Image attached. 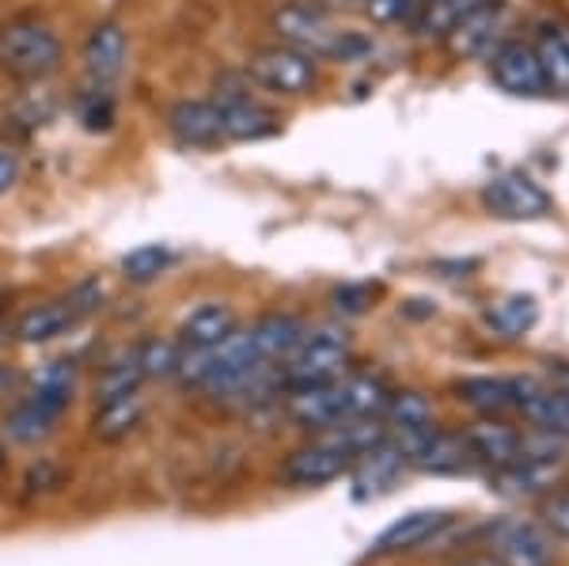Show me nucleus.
I'll use <instances>...</instances> for the list:
<instances>
[{"instance_id":"26","label":"nucleus","mask_w":569,"mask_h":566,"mask_svg":"<svg viewBox=\"0 0 569 566\" xmlns=\"http://www.w3.org/2000/svg\"><path fill=\"white\" fill-rule=\"evenodd\" d=\"M342 385V404H346V418H372L388 407L391 391L380 377L372 373H353V377H338Z\"/></svg>"},{"instance_id":"13","label":"nucleus","mask_w":569,"mask_h":566,"mask_svg":"<svg viewBox=\"0 0 569 566\" xmlns=\"http://www.w3.org/2000/svg\"><path fill=\"white\" fill-rule=\"evenodd\" d=\"M517 410L536 430L569 437V388H547L531 377H517Z\"/></svg>"},{"instance_id":"5","label":"nucleus","mask_w":569,"mask_h":566,"mask_svg":"<svg viewBox=\"0 0 569 566\" xmlns=\"http://www.w3.org/2000/svg\"><path fill=\"white\" fill-rule=\"evenodd\" d=\"M247 77L259 88L273 91V96H305V91L316 85L319 66L316 58L297 46H266V50H254L247 58Z\"/></svg>"},{"instance_id":"9","label":"nucleus","mask_w":569,"mask_h":566,"mask_svg":"<svg viewBox=\"0 0 569 566\" xmlns=\"http://www.w3.org/2000/svg\"><path fill=\"white\" fill-rule=\"evenodd\" d=\"M486 61H490L493 85L501 91H509V96H539V91L547 88L543 69H539V58H536V46L505 39Z\"/></svg>"},{"instance_id":"11","label":"nucleus","mask_w":569,"mask_h":566,"mask_svg":"<svg viewBox=\"0 0 569 566\" xmlns=\"http://www.w3.org/2000/svg\"><path fill=\"white\" fill-rule=\"evenodd\" d=\"M509 20H512L509 8H505L501 0H493V4L479 8L475 16H467V20L448 34V46H452V53H460V58H490L505 42Z\"/></svg>"},{"instance_id":"27","label":"nucleus","mask_w":569,"mask_h":566,"mask_svg":"<svg viewBox=\"0 0 569 566\" xmlns=\"http://www.w3.org/2000/svg\"><path fill=\"white\" fill-rule=\"evenodd\" d=\"M536 319H539L536 297H525V294H512L486 308V324H490L501 339H520V335H528L531 327H536Z\"/></svg>"},{"instance_id":"8","label":"nucleus","mask_w":569,"mask_h":566,"mask_svg":"<svg viewBox=\"0 0 569 566\" xmlns=\"http://www.w3.org/2000/svg\"><path fill=\"white\" fill-rule=\"evenodd\" d=\"M126 53H130V39H126L122 23L103 20L88 31L80 61H84V77L91 88H110L126 69Z\"/></svg>"},{"instance_id":"21","label":"nucleus","mask_w":569,"mask_h":566,"mask_svg":"<svg viewBox=\"0 0 569 566\" xmlns=\"http://www.w3.org/2000/svg\"><path fill=\"white\" fill-rule=\"evenodd\" d=\"M467 449H471L475 460H486L493 468H505L520 456V434L505 423H479L463 434Z\"/></svg>"},{"instance_id":"12","label":"nucleus","mask_w":569,"mask_h":566,"mask_svg":"<svg viewBox=\"0 0 569 566\" xmlns=\"http://www.w3.org/2000/svg\"><path fill=\"white\" fill-rule=\"evenodd\" d=\"M168 130L182 149H213L224 141L217 99H182L168 111Z\"/></svg>"},{"instance_id":"16","label":"nucleus","mask_w":569,"mask_h":566,"mask_svg":"<svg viewBox=\"0 0 569 566\" xmlns=\"http://www.w3.org/2000/svg\"><path fill=\"white\" fill-rule=\"evenodd\" d=\"M289 415L297 418L308 430H327L346 418L342 404V385L330 380V385H311V388H292L289 391Z\"/></svg>"},{"instance_id":"41","label":"nucleus","mask_w":569,"mask_h":566,"mask_svg":"<svg viewBox=\"0 0 569 566\" xmlns=\"http://www.w3.org/2000/svg\"><path fill=\"white\" fill-rule=\"evenodd\" d=\"M467 566H490V563H467Z\"/></svg>"},{"instance_id":"22","label":"nucleus","mask_w":569,"mask_h":566,"mask_svg":"<svg viewBox=\"0 0 569 566\" xmlns=\"http://www.w3.org/2000/svg\"><path fill=\"white\" fill-rule=\"evenodd\" d=\"M493 479H498L501 490L509 495H539V490H550L558 479V460H536V456H517L505 468H493Z\"/></svg>"},{"instance_id":"1","label":"nucleus","mask_w":569,"mask_h":566,"mask_svg":"<svg viewBox=\"0 0 569 566\" xmlns=\"http://www.w3.org/2000/svg\"><path fill=\"white\" fill-rule=\"evenodd\" d=\"M273 31L284 46L311 53L316 61H365L376 42L365 31L338 27L327 12L311 4H284L273 12Z\"/></svg>"},{"instance_id":"29","label":"nucleus","mask_w":569,"mask_h":566,"mask_svg":"<svg viewBox=\"0 0 569 566\" xmlns=\"http://www.w3.org/2000/svg\"><path fill=\"white\" fill-rule=\"evenodd\" d=\"M72 391H77V365L72 361H46L39 373H34V388L31 396L50 404L53 410L66 415V407L72 404Z\"/></svg>"},{"instance_id":"42","label":"nucleus","mask_w":569,"mask_h":566,"mask_svg":"<svg viewBox=\"0 0 569 566\" xmlns=\"http://www.w3.org/2000/svg\"><path fill=\"white\" fill-rule=\"evenodd\" d=\"M0 342H4V339H0Z\"/></svg>"},{"instance_id":"24","label":"nucleus","mask_w":569,"mask_h":566,"mask_svg":"<svg viewBox=\"0 0 569 566\" xmlns=\"http://www.w3.org/2000/svg\"><path fill=\"white\" fill-rule=\"evenodd\" d=\"M58 418H61V410H53L50 404H42V399H34L31 391H27L20 404L12 407V415H8L4 430H8L12 441L34 445V441H42L53 426H58Z\"/></svg>"},{"instance_id":"10","label":"nucleus","mask_w":569,"mask_h":566,"mask_svg":"<svg viewBox=\"0 0 569 566\" xmlns=\"http://www.w3.org/2000/svg\"><path fill=\"white\" fill-rule=\"evenodd\" d=\"M220 126H224V141H266V137L281 133V115L259 99L243 96V91H224L217 99Z\"/></svg>"},{"instance_id":"4","label":"nucleus","mask_w":569,"mask_h":566,"mask_svg":"<svg viewBox=\"0 0 569 566\" xmlns=\"http://www.w3.org/2000/svg\"><path fill=\"white\" fill-rule=\"evenodd\" d=\"M353 460L357 453L346 441V434L338 426H327V430H319L316 441H308L305 449H297L281 464V479L289 487H323V483L346 476L353 468Z\"/></svg>"},{"instance_id":"15","label":"nucleus","mask_w":569,"mask_h":566,"mask_svg":"<svg viewBox=\"0 0 569 566\" xmlns=\"http://www.w3.org/2000/svg\"><path fill=\"white\" fill-rule=\"evenodd\" d=\"M407 468V456H402L399 445L391 441V437H383L380 445H372L369 453H361L353 460V495L357 498H369V495H380V490H388L395 479H399V471Z\"/></svg>"},{"instance_id":"17","label":"nucleus","mask_w":569,"mask_h":566,"mask_svg":"<svg viewBox=\"0 0 569 566\" xmlns=\"http://www.w3.org/2000/svg\"><path fill=\"white\" fill-rule=\"evenodd\" d=\"M448 525L445 509H415V514H402L399 522H391L380 536L372 540V555H395L410 552V547L426 544L429 536L440 533Z\"/></svg>"},{"instance_id":"38","label":"nucleus","mask_w":569,"mask_h":566,"mask_svg":"<svg viewBox=\"0 0 569 566\" xmlns=\"http://www.w3.org/2000/svg\"><path fill=\"white\" fill-rule=\"evenodd\" d=\"M543 517H547V525L555 528L558 536H566L569 540V495H555L543 506Z\"/></svg>"},{"instance_id":"28","label":"nucleus","mask_w":569,"mask_h":566,"mask_svg":"<svg viewBox=\"0 0 569 566\" xmlns=\"http://www.w3.org/2000/svg\"><path fill=\"white\" fill-rule=\"evenodd\" d=\"M144 418V404L141 396H122L110 399V404H99L96 410V437L99 441H122L130 437Z\"/></svg>"},{"instance_id":"35","label":"nucleus","mask_w":569,"mask_h":566,"mask_svg":"<svg viewBox=\"0 0 569 566\" xmlns=\"http://www.w3.org/2000/svg\"><path fill=\"white\" fill-rule=\"evenodd\" d=\"M77 115H80V122H84V130H91V133L110 130V126H114V96H110V88L88 85V91L77 103Z\"/></svg>"},{"instance_id":"31","label":"nucleus","mask_w":569,"mask_h":566,"mask_svg":"<svg viewBox=\"0 0 569 566\" xmlns=\"http://www.w3.org/2000/svg\"><path fill=\"white\" fill-rule=\"evenodd\" d=\"M176 262L168 244H141L122 259V278L133 281V286H149L160 274H168V267Z\"/></svg>"},{"instance_id":"40","label":"nucleus","mask_w":569,"mask_h":566,"mask_svg":"<svg viewBox=\"0 0 569 566\" xmlns=\"http://www.w3.org/2000/svg\"><path fill=\"white\" fill-rule=\"evenodd\" d=\"M12 388H16V373L8 365H0V396H8Z\"/></svg>"},{"instance_id":"18","label":"nucleus","mask_w":569,"mask_h":566,"mask_svg":"<svg viewBox=\"0 0 569 566\" xmlns=\"http://www.w3.org/2000/svg\"><path fill=\"white\" fill-rule=\"evenodd\" d=\"M77 312L69 308V300H42V305H31L27 312H20L16 319L12 335L16 342H27V346H42V342H53L77 324Z\"/></svg>"},{"instance_id":"36","label":"nucleus","mask_w":569,"mask_h":566,"mask_svg":"<svg viewBox=\"0 0 569 566\" xmlns=\"http://www.w3.org/2000/svg\"><path fill=\"white\" fill-rule=\"evenodd\" d=\"M376 297V286H369V281H350V286H342L335 294V308L338 312H365V308L372 305Z\"/></svg>"},{"instance_id":"34","label":"nucleus","mask_w":569,"mask_h":566,"mask_svg":"<svg viewBox=\"0 0 569 566\" xmlns=\"http://www.w3.org/2000/svg\"><path fill=\"white\" fill-rule=\"evenodd\" d=\"M391 426H433V407L421 391H391L388 407Z\"/></svg>"},{"instance_id":"23","label":"nucleus","mask_w":569,"mask_h":566,"mask_svg":"<svg viewBox=\"0 0 569 566\" xmlns=\"http://www.w3.org/2000/svg\"><path fill=\"white\" fill-rule=\"evenodd\" d=\"M486 4H493V0H429L410 27L418 39H448L467 16H475Z\"/></svg>"},{"instance_id":"3","label":"nucleus","mask_w":569,"mask_h":566,"mask_svg":"<svg viewBox=\"0 0 569 566\" xmlns=\"http://www.w3.org/2000/svg\"><path fill=\"white\" fill-rule=\"evenodd\" d=\"M346 361H350V335H346L342 327H316V331H305V339L292 346V354L281 361L284 391L330 385V380H338Z\"/></svg>"},{"instance_id":"6","label":"nucleus","mask_w":569,"mask_h":566,"mask_svg":"<svg viewBox=\"0 0 569 566\" xmlns=\"http://www.w3.org/2000/svg\"><path fill=\"white\" fill-rule=\"evenodd\" d=\"M490 555L501 566H550L555 540L528 517H501L498 525H490Z\"/></svg>"},{"instance_id":"33","label":"nucleus","mask_w":569,"mask_h":566,"mask_svg":"<svg viewBox=\"0 0 569 566\" xmlns=\"http://www.w3.org/2000/svg\"><path fill=\"white\" fill-rule=\"evenodd\" d=\"M133 350H137V365H141L144 380L176 377V369H179V361H182L179 339H144V342H137Z\"/></svg>"},{"instance_id":"7","label":"nucleus","mask_w":569,"mask_h":566,"mask_svg":"<svg viewBox=\"0 0 569 566\" xmlns=\"http://www.w3.org/2000/svg\"><path fill=\"white\" fill-rule=\"evenodd\" d=\"M482 206L493 217H505V221H531V217H543L550 209V195L536 179L520 176V171H505V176H493L482 187Z\"/></svg>"},{"instance_id":"20","label":"nucleus","mask_w":569,"mask_h":566,"mask_svg":"<svg viewBox=\"0 0 569 566\" xmlns=\"http://www.w3.org/2000/svg\"><path fill=\"white\" fill-rule=\"evenodd\" d=\"M471 449H467L463 434H445V430H433L429 441L421 445V453L415 456V468L421 471H433V476H456V471H467L471 468Z\"/></svg>"},{"instance_id":"19","label":"nucleus","mask_w":569,"mask_h":566,"mask_svg":"<svg viewBox=\"0 0 569 566\" xmlns=\"http://www.w3.org/2000/svg\"><path fill=\"white\" fill-rule=\"evenodd\" d=\"M308 327L300 324L297 316H284V312H270L262 319H254L251 327H247V335H251L254 350H259L262 361L278 365L292 354V346H297L300 339H305Z\"/></svg>"},{"instance_id":"25","label":"nucleus","mask_w":569,"mask_h":566,"mask_svg":"<svg viewBox=\"0 0 569 566\" xmlns=\"http://www.w3.org/2000/svg\"><path fill=\"white\" fill-rule=\"evenodd\" d=\"M460 399L482 415H505L517 410V380L505 377H467L460 380Z\"/></svg>"},{"instance_id":"32","label":"nucleus","mask_w":569,"mask_h":566,"mask_svg":"<svg viewBox=\"0 0 569 566\" xmlns=\"http://www.w3.org/2000/svg\"><path fill=\"white\" fill-rule=\"evenodd\" d=\"M536 58H539V69H543L547 88L569 91V39H566V34H558V31L539 34Z\"/></svg>"},{"instance_id":"2","label":"nucleus","mask_w":569,"mask_h":566,"mask_svg":"<svg viewBox=\"0 0 569 566\" xmlns=\"http://www.w3.org/2000/svg\"><path fill=\"white\" fill-rule=\"evenodd\" d=\"M61 66V39L50 23L39 16H20V20L0 27V69L20 80H42Z\"/></svg>"},{"instance_id":"30","label":"nucleus","mask_w":569,"mask_h":566,"mask_svg":"<svg viewBox=\"0 0 569 566\" xmlns=\"http://www.w3.org/2000/svg\"><path fill=\"white\" fill-rule=\"evenodd\" d=\"M141 385H144V373H141V365H137V350H130L103 369V377H99V385H96V399L99 404H110V399L137 396Z\"/></svg>"},{"instance_id":"37","label":"nucleus","mask_w":569,"mask_h":566,"mask_svg":"<svg viewBox=\"0 0 569 566\" xmlns=\"http://www.w3.org/2000/svg\"><path fill=\"white\" fill-rule=\"evenodd\" d=\"M103 294H107L103 281H99V278H84V281H80V286L69 294V308H72L77 316H88V312H96V308H99V300H103Z\"/></svg>"},{"instance_id":"39","label":"nucleus","mask_w":569,"mask_h":566,"mask_svg":"<svg viewBox=\"0 0 569 566\" xmlns=\"http://www.w3.org/2000/svg\"><path fill=\"white\" fill-rule=\"evenodd\" d=\"M16 182H20V157L12 149H0V195H8Z\"/></svg>"},{"instance_id":"14","label":"nucleus","mask_w":569,"mask_h":566,"mask_svg":"<svg viewBox=\"0 0 569 566\" xmlns=\"http://www.w3.org/2000/svg\"><path fill=\"white\" fill-rule=\"evenodd\" d=\"M236 327H240L236 308L224 305V300H209V305H198L194 312L179 324V346L182 350H213V346L224 342Z\"/></svg>"}]
</instances>
